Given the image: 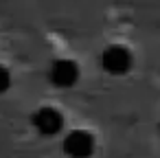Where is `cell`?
I'll return each mask as SVG.
<instances>
[{
    "instance_id": "obj_1",
    "label": "cell",
    "mask_w": 160,
    "mask_h": 158,
    "mask_svg": "<svg viewBox=\"0 0 160 158\" xmlns=\"http://www.w3.org/2000/svg\"><path fill=\"white\" fill-rule=\"evenodd\" d=\"M31 130L42 138H55L66 127V114L57 105H38L29 116Z\"/></svg>"
},
{
    "instance_id": "obj_2",
    "label": "cell",
    "mask_w": 160,
    "mask_h": 158,
    "mask_svg": "<svg viewBox=\"0 0 160 158\" xmlns=\"http://www.w3.org/2000/svg\"><path fill=\"white\" fill-rule=\"evenodd\" d=\"M97 140L90 130L75 127L62 136V151L66 158H90L94 154Z\"/></svg>"
},
{
    "instance_id": "obj_3",
    "label": "cell",
    "mask_w": 160,
    "mask_h": 158,
    "mask_svg": "<svg viewBox=\"0 0 160 158\" xmlns=\"http://www.w3.org/2000/svg\"><path fill=\"white\" fill-rule=\"evenodd\" d=\"M51 86H55L57 90H70L79 77H81V70H79V64L70 57H57L51 62L48 66V73H46Z\"/></svg>"
},
{
    "instance_id": "obj_4",
    "label": "cell",
    "mask_w": 160,
    "mask_h": 158,
    "mask_svg": "<svg viewBox=\"0 0 160 158\" xmlns=\"http://www.w3.org/2000/svg\"><path fill=\"white\" fill-rule=\"evenodd\" d=\"M99 64H101V68L108 75L118 77V75L129 73V68L134 64V57H132V51L127 46H123V44H110V46L103 48V53L99 57Z\"/></svg>"
},
{
    "instance_id": "obj_5",
    "label": "cell",
    "mask_w": 160,
    "mask_h": 158,
    "mask_svg": "<svg viewBox=\"0 0 160 158\" xmlns=\"http://www.w3.org/2000/svg\"><path fill=\"white\" fill-rule=\"evenodd\" d=\"M11 86H13V73H11V68L5 66V64H0V97H5L11 90Z\"/></svg>"
}]
</instances>
